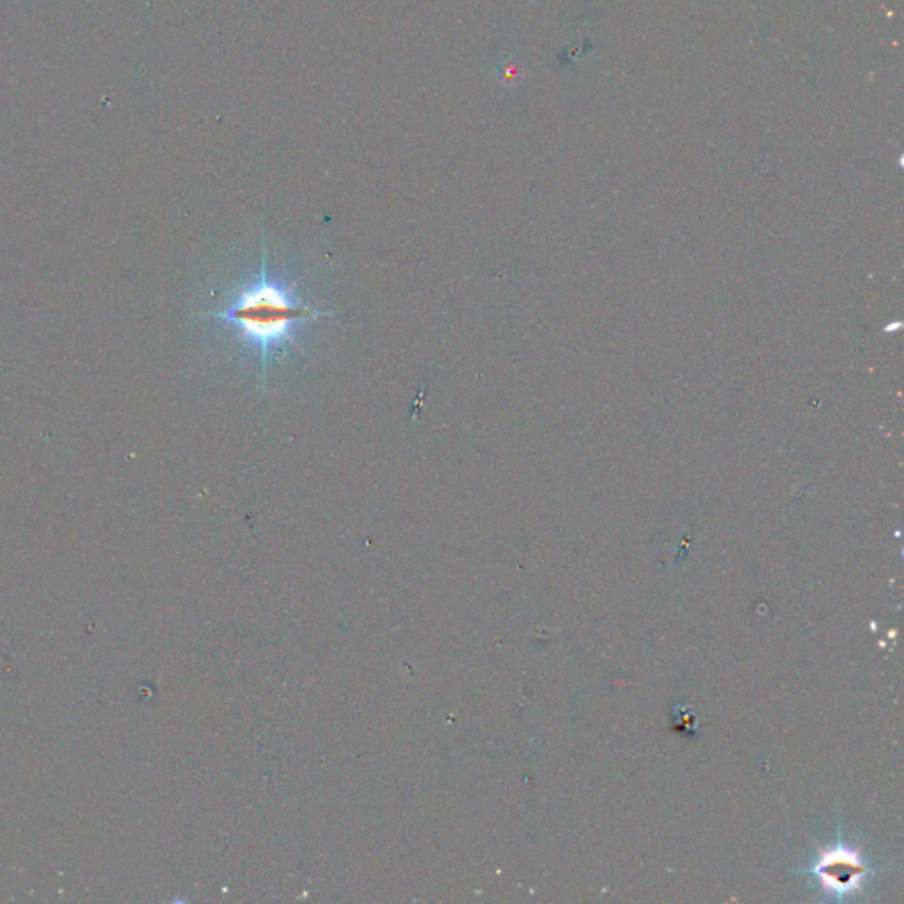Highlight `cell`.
Wrapping results in <instances>:
<instances>
[{"instance_id":"cell-1","label":"cell","mask_w":904,"mask_h":904,"mask_svg":"<svg viewBox=\"0 0 904 904\" xmlns=\"http://www.w3.org/2000/svg\"><path fill=\"white\" fill-rule=\"evenodd\" d=\"M262 247L264 256L258 278L242 288L227 308L211 313V317L235 328L242 343H246L261 359L265 378L271 357L290 343L297 326L318 317H332L334 311H320L315 306L305 305L290 287L274 279L267 264V246L264 244Z\"/></svg>"}]
</instances>
